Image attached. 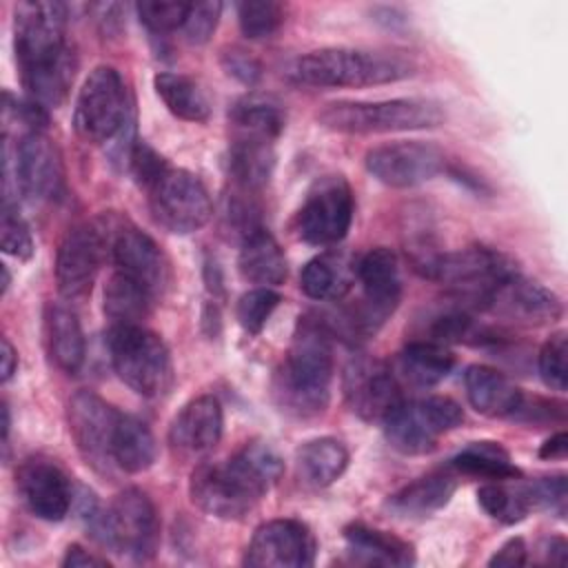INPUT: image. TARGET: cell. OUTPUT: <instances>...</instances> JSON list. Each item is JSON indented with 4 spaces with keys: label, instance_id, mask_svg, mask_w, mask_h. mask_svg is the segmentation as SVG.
<instances>
[{
    "label": "cell",
    "instance_id": "obj_28",
    "mask_svg": "<svg viewBox=\"0 0 568 568\" xmlns=\"http://www.w3.org/2000/svg\"><path fill=\"white\" fill-rule=\"evenodd\" d=\"M44 339L51 359L64 373H78L84 362V333L78 315L62 304H47L44 308Z\"/></svg>",
    "mask_w": 568,
    "mask_h": 568
},
{
    "label": "cell",
    "instance_id": "obj_39",
    "mask_svg": "<svg viewBox=\"0 0 568 568\" xmlns=\"http://www.w3.org/2000/svg\"><path fill=\"white\" fill-rule=\"evenodd\" d=\"M284 4L273 0H246L237 2L240 29L246 38L260 40L273 36L284 22Z\"/></svg>",
    "mask_w": 568,
    "mask_h": 568
},
{
    "label": "cell",
    "instance_id": "obj_37",
    "mask_svg": "<svg viewBox=\"0 0 568 568\" xmlns=\"http://www.w3.org/2000/svg\"><path fill=\"white\" fill-rule=\"evenodd\" d=\"M231 122L240 135H257L275 140L284 131L282 106L264 95H246L235 102L231 111Z\"/></svg>",
    "mask_w": 568,
    "mask_h": 568
},
{
    "label": "cell",
    "instance_id": "obj_3",
    "mask_svg": "<svg viewBox=\"0 0 568 568\" xmlns=\"http://www.w3.org/2000/svg\"><path fill=\"white\" fill-rule=\"evenodd\" d=\"M331 382V328L320 317H304L297 324L284 362L275 371V402L282 410L295 417L320 415L328 406Z\"/></svg>",
    "mask_w": 568,
    "mask_h": 568
},
{
    "label": "cell",
    "instance_id": "obj_38",
    "mask_svg": "<svg viewBox=\"0 0 568 568\" xmlns=\"http://www.w3.org/2000/svg\"><path fill=\"white\" fill-rule=\"evenodd\" d=\"M477 501L493 519L501 524H517L530 513L524 486L508 488L499 481H490L477 490Z\"/></svg>",
    "mask_w": 568,
    "mask_h": 568
},
{
    "label": "cell",
    "instance_id": "obj_52",
    "mask_svg": "<svg viewBox=\"0 0 568 568\" xmlns=\"http://www.w3.org/2000/svg\"><path fill=\"white\" fill-rule=\"evenodd\" d=\"M546 555H548V561L550 564H564L566 561V550H568V546H566V541L561 539V537H550L548 541H546Z\"/></svg>",
    "mask_w": 568,
    "mask_h": 568
},
{
    "label": "cell",
    "instance_id": "obj_51",
    "mask_svg": "<svg viewBox=\"0 0 568 568\" xmlns=\"http://www.w3.org/2000/svg\"><path fill=\"white\" fill-rule=\"evenodd\" d=\"M0 357H2V382H9L11 375L18 368V353H16V348L11 346V342L7 337H2V353H0Z\"/></svg>",
    "mask_w": 568,
    "mask_h": 568
},
{
    "label": "cell",
    "instance_id": "obj_40",
    "mask_svg": "<svg viewBox=\"0 0 568 568\" xmlns=\"http://www.w3.org/2000/svg\"><path fill=\"white\" fill-rule=\"evenodd\" d=\"M280 293H275L268 286H255L251 291H246L240 300H237V322L240 326L248 333V335H257L262 333V328L266 326L268 317L273 315V311L280 304Z\"/></svg>",
    "mask_w": 568,
    "mask_h": 568
},
{
    "label": "cell",
    "instance_id": "obj_53",
    "mask_svg": "<svg viewBox=\"0 0 568 568\" xmlns=\"http://www.w3.org/2000/svg\"><path fill=\"white\" fill-rule=\"evenodd\" d=\"M9 282H11V277H9V268L2 264V293H7Z\"/></svg>",
    "mask_w": 568,
    "mask_h": 568
},
{
    "label": "cell",
    "instance_id": "obj_19",
    "mask_svg": "<svg viewBox=\"0 0 568 568\" xmlns=\"http://www.w3.org/2000/svg\"><path fill=\"white\" fill-rule=\"evenodd\" d=\"M69 430L84 455L93 466H106L111 462V442L120 419V410L113 408L106 399H102L93 390H78L69 399Z\"/></svg>",
    "mask_w": 568,
    "mask_h": 568
},
{
    "label": "cell",
    "instance_id": "obj_29",
    "mask_svg": "<svg viewBox=\"0 0 568 568\" xmlns=\"http://www.w3.org/2000/svg\"><path fill=\"white\" fill-rule=\"evenodd\" d=\"M455 366L453 353L437 342L415 339L404 346L397 357L395 375L402 382H408L415 388H430L439 384Z\"/></svg>",
    "mask_w": 568,
    "mask_h": 568
},
{
    "label": "cell",
    "instance_id": "obj_16",
    "mask_svg": "<svg viewBox=\"0 0 568 568\" xmlns=\"http://www.w3.org/2000/svg\"><path fill=\"white\" fill-rule=\"evenodd\" d=\"M342 388L348 408L364 422L382 424L404 402L393 366L366 355H355L346 364Z\"/></svg>",
    "mask_w": 568,
    "mask_h": 568
},
{
    "label": "cell",
    "instance_id": "obj_50",
    "mask_svg": "<svg viewBox=\"0 0 568 568\" xmlns=\"http://www.w3.org/2000/svg\"><path fill=\"white\" fill-rule=\"evenodd\" d=\"M568 450V435L561 430L557 435H552L550 439H546L539 448V457L541 459H564Z\"/></svg>",
    "mask_w": 568,
    "mask_h": 568
},
{
    "label": "cell",
    "instance_id": "obj_21",
    "mask_svg": "<svg viewBox=\"0 0 568 568\" xmlns=\"http://www.w3.org/2000/svg\"><path fill=\"white\" fill-rule=\"evenodd\" d=\"M16 486L24 506L38 519L60 521L69 515L73 486L64 470L51 459H24L16 470Z\"/></svg>",
    "mask_w": 568,
    "mask_h": 568
},
{
    "label": "cell",
    "instance_id": "obj_36",
    "mask_svg": "<svg viewBox=\"0 0 568 568\" xmlns=\"http://www.w3.org/2000/svg\"><path fill=\"white\" fill-rule=\"evenodd\" d=\"M153 300L144 286L115 271L104 286V315L111 320V326L142 324Z\"/></svg>",
    "mask_w": 568,
    "mask_h": 568
},
{
    "label": "cell",
    "instance_id": "obj_7",
    "mask_svg": "<svg viewBox=\"0 0 568 568\" xmlns=\"http://www.w3.org/2000/svg\"><path fill=\"white\" fill-rule=\"evenodd\" d=\"M89 524L104 546L133 561H146L160 544V517L146 493L126 488L104 510H89Z\"/></svg>",
    "mask_w": 568,
    "mask_h": 568
},
{
    "label": "cell",
    "instance_id": "obj_44",
    "mask_svg": "<svg viewBox=\"0 0 568 568\" xmlns=\"http://www.w3.org/2000/svg\"><path fill=\"white\" fill-rule=\"evenodd\" d=\"M530 510L532 508H541V510H550L557 517L566 515V477L557 475V477H541L535 479L532 484L524 486Z\"/></svg>",
    "mask_w": 568,
    "mask_h": 568
},
{
    "label": "cell",
    "instance_id": "obj_47",
    "mask_svg": "<svg viewBox=\"0 0 568 568\" xmlns=\"http://www.w3.org/2000/svg\"><path fill=\"white\" fill-rule=\"evenodd\" d=\"M222 67L229 75L240 80L242 84H257L262 78V64L242 49H229L222 53Z\"/></svg>",
    "mask_w": 568,
    "mask_h": 568
},
{
    "label": "cell",
    "instance_id": "obj_10",
    "mask_svg": "<svg viewBox=\"0 0 568 568\" xmlns=\"http://www.w3.org/2000/svg\"><path fill=\"white\" fill-rule=\"evenodd\" d=\"M126 118L129 102L122 75L109 64L95 67L87 75L75 100V133L93 144L111 142L126 126Z\"/></svg>",
    "mask_w": 568,
    "mask_h": 568
},
{
    "label": "cell",
    "instance_id": "obj_48",
    "mask_svg": "<svg viewBox=\"0 0 568 568\" xmlns=\"http://www.w3.org/2000/svg\"><path fill=\"white\" fill-rule=\"evenodd\" d=\"M528 548L521 537H513L506 544H501L495 555L488 559V566H499V568H515L524 566L528 561Z\"/></svg>",
    "mask_w": 568,
    "mask_h": 568
},
{
    "label": "cell",
    "instance_id": "obj_13",
    "mask_svg": "<svg viewBox=\"0 0 568 568\" xmlns=\"http://www.w3.org/2000/svg\"><path fill=\"white\" fill-rule=\"evenodd\" d=\"M11 180L31 200L49 202L60 197L64 186L62 158L44 131L20 135L13 151L11 140L4 138V191Z\"/></svg>",
    "mask_w": 568,
    "mask_h": 568
},
{
    "label": "cell",
    "instance_id": "obj_46",
    "mask_svg": "<svg viewBox=\"0 0 568 568\" xmlns=\"http://www.w3.org/2000/svg\"><path fill=\"white\" fill-rule=\"evenodd\" d=\"M126 164H129V171L135 178V182L144 189H149L169 169L166 160L153 146H149L142 140H135L131 144L129 155H126Z\"/></svg>",
    "mask_w": 568,
    "mask_h": 568
},
{
    "label": "cell",
    "instance_id": "obj_15",
    "mask_svg": "<svg viewBox=\"0 0 568 568\" xmlns=\"http://www.w3.org/2000/svg\"><path fill=\"white\" fill-rule=\"evenodd\" d=\"M109 237L111 233L95 222L73 224L62 235L55 253V282L62 297L80 300L91 291L109 251Z\"/></svg>",
    "mask_w": 568,
    "mask_h": 568
},
{
    "label": "cell",
    "instance_id": "obj_1",
    "mask_svg": "<svg viewBox=\"0 0 568 568\" xmlns=\"http://www.w3.org/2000/svg\"><path fill=\"white\" fill-rule=\"evenodd\" d=\"M64 2H18L13 11V49L29 100L44 109L60 106L75 78L78 60L67 42Z\"/></svg>",
    "mask_w": 568,
    "mask_h": 568
},
{
    "label": "cell",
    "instance_id": "obj_41",
    "mask_svg": "<svg viewBox=\"0 0 568 568\" xmlns=\"http://www.w3.org/2000/svg\"><path fill=\"white\" fill-rule=\"evenodd\" d=\"M566 355H568L566 331H557L544 342V346L539 351V357H537L539 375H541L544 384L552 390H559V393H564L566 384H568Z\"/></svg>",
    "mask_w": 568,
    "mask_h": 568
},
{
    "label": "cell",
    "instance_id": "obj_14",
    "mask_svg": "<svg viewBox=\"0 0 568 568\" xmlns=\"http://www.w3.org/2000/svg\"><path fill=\"white\" fill-rule=\"evenodd\" d=\"M353 189L344 175H322L306 191L297 211V233L315 246H333L351 229Z\"/></svg>",
    "mask_w": 568,
    "mask_h": 568
},
{
    "label": "cell",
    "instance_id": "obj_45",
    "mask_svg": "<svg viewBox=\"0 0 568 568\" xmlns=\"http://www.w3.org/2000/svg\"><path fill=\"white\" fill-rule=\"evenodd\" d=\"M222 16V2L209 0V2H191L186 20L182 24L184 36L191 44H204L217 29Z\"/></svg>",
    "mask_w": 568,
    "mask_h": 568
},
{
    "label": "cell",
    "instance_id": "obj_33",
    "mask_svg": "<svg viewBox=\"0 0 568 568\" xmlns=\"http://www.w3.org/2000/svg\"><path fill=\"white\" fill-rule=\"evenodd\" d=\"M155 93L164 106L180 120L186 122H206L211 115V102L204 89L184 73L162 71L153 78Z\"/></svg>",
    "mask_w": 568,
    "mask_h": 568
},
{
    "label": "cell",
    "instance_id": "obj_22",
    "mask_svg": "<svg viewBox=\"0 0 568 568\" xmlns=\"http://www.w3.org/2000/svg\"><path fill=\"white\" fill-rule=\"evenodd\" d=\"M484 306L506 320L526 326L552 324L564 313L561 300L552 291H548L539 282L521 277L519 273L504 282L499 288H495Z\"/></svg>",
    "mask_w": 568,
    "mask_h": 568
},
{
    "label": "cell",
    "instance_id": "obj_20",
    "mask_svg": "<svg viewBox=\"0 0 568 568\" xmlns=\"http://www.w3.org/2000/svg\"><path fill=\"white\" fill-rule=\"evenodd\" d=\"M115 271L144 286L153 297L169 284V262L155 240L133 224L118 226L109 237Z\"/></svg>",
    "mask_w": 568,
    "mask_h": 568
},
{
    "label": "cell",
    "instance_id": "obj_5",
    "mask_svg": "<svg viewBox=\"0 0 568 568\" xmlns=\"http://www.w3.org/2000/svg\"><path fill=\"white\" fill-rule=\"evenodd\" d=\"M446 120L444 109L426 98H395L377 102L339 100L317 113V122L337 133H395L435 129Z\"/></svg>",
    "mask_w": 568,
    "mask_h": 568
},
{
    "label": "cell",
    "instance_id": "obj_8",
    "mask_svg": "<svg viewBox=\"0 0 568 568\" xmlns=\"http://www.w3.org/2000/svg\"><path fill=\"white\" fill-rule=\"evenodd\" d=\"M355 275L362 284V300L339 320V331L351 339L375 335L402 297L399 262L386 246L371 248L357 262Z\"/></svg>",
    "mask_w": 568,
    "mask_h": 568
},
{
    "label": "cell",
    "instance_id": "obj_4",
    "mask_svg": "<svg viewBox=\"0 0 568 568\" xmlns=\"http://www.w3.org/2000/svg\"><path fill=\"white\" fill-rule=\"evenodd\" d=\"M415 73L410 58L390 51H368L351 47H326L300 55L288 78L295 84L313 89H339V87H373L388 84Z\"/></svg>",
    "mask_w": 568,
    "mask_h": 568
},
{
    "label": "cell",
    "instance_id": "obj_9",
    "mask_svg": "<svg viewBox=\"0 0 568 568\" xmlns=\"http://www.w3.org/2000/svg\"><path fill=\"white\" fill-rule=\"evenodd\" d=\"M517 273L515 262L506 253L488 246H466L439 253L426 277L450 286L459 300L484 306L490 293Z\"/></svg>",
    "mask_w": 568,
    "mask_h": 568
},
{
    "label": "cell",
    "instance_id": "obj_25",
    "mask_svg": "<svg viewBox=\"0 0 568 568\" xmlns=\"http://www.w3.org/2000/svg\"><path fill=\"white\" fill-rule=\"evenodd\" d=\"M457 488V473L448 468L430 470L388 497L386 506L397 517H428L444 508Z\"/></svg>",
    "mask_w": 568,
    "mask_h": 568
},
{
    "label": "cell",
    "instance_id": "obj_26",
    "mask_svg": "<svg viewBox=\"0 0 568 568\" xmlns=\"http://www.w3.org/2000/svg\"><path fill=\"white\" fill-rule=\"evenodd\" d=\"M237 268L246 282L268 288L282 284L288 271L282 246L264 226H257L242 237Z\"/></svg>",
    "mask_w": 568,
    "mask_h": 568
},
{
    "label": "cell",
    "instance_id": "obj_34",
    "mask_svg": "<svg viewBox=\"0 0 568 568\" xmlns=\"http://www.w3.org/2000/svg\"><path fill=\"white\" fill-rule=\"evenodd\" d=\"M353 282V271L348 262L335 253H324L313 257L300 273V288L304 295L317 302L342 300Z\"/></svg>",
    "mask_w": 568,
    "mask_h": 568
},
{
    "label": "cell",
    "instance_id": "obj_24",
    "mask_svg": "<svg viewBox=\"0 0 568 568\" xmlns=\"http://www.w3.org/2000/svg\"><path fill=\"white\" fill-rule=\"evenodd\" d=\"M464 386L470 406L486 417H515L524 402V393L493 366H468Z\"/></svg>",
    "mask_w": 568,
    "mask_h": 568
},
{
    "label": "cell",
    "instance_id": "obj_17",
    "mask_svg": "<svg viewBox=\"0 0 568 568\" xmlns=\"http://www.w3.org/2000/svg\"><path fill=\"white\" fill-rule=\"evenodd\" d=\"M439 146L419 140H397L366 153V171L386 186L410 189L433 180L444 169Z\"/></svg>",
    "mask_w": 568,
    "mask_h": 568
},
{
    "label": "cell",
    "instance_id": "obj_12",
    "mask_svg": "<svg viewBox=\"0 0 568 568\" xmlns=\"http://www.w3.org/2000/svg\"><path fill=\"white\" fill-rule=\"evenodd\" d=\"M149 209L164 231L189 235L200 231L213 215L206 186L186 169H166L149 189Z\"/></svg>",
    "mask_w": 568,
    "mask_h": 568
},
{
    "label": "cell",
    "instance_id": "obj_31",
    "mask_svg": "<svg viewBox=\"0 0 568 568\" xmlns=\"http://www.w3.org/2000/svg\"><path fill=\"white\" fill-rule=\"evenodd\" d=\"M275 166L273 140L235 133L229 149V171L242 191H257L268 184Z\"/></svg>",
    "mask_w": 568,
    "mask_h": 568
},
{
    "label": "cell",
    "instance_id": "obj_42",
    "mask_svg": "<svg viewBox=\"0 0 568 568\" xmlns=\"http://www.w3.org/2000/svg\"><path fill=\"white\" fill-rule=\"evenodd\" d=\"M191 2L178 0H142L135 4V11L142 24L153 33H166L184 24Z\"/></svg>",
    "mask_w": 568,
    "mask_h": 568
},
{
    "label": "cell",
    "instance_id": "obj_32",
    "mask_svg": "<svg viewBox=\"0 0 568 568\" xmlns=\"http://www.w3.org/2000/svg\"><path fill=\"white\" fill-rule=\"evenodd\" d=\"M155 437L151 428L133 417V415H120L113 442H111V462L124 473H144L155 462Z\"/></svg>",
    "mask_w": 568,
    "mask_h": 568
},
{
    "label": "cell",
    "instance_id": "obj_30",
    "mask_svg": "<svg viewBox=\"0 0 568 568\" xmlns=\"http://www.w3.org/2000/svg\"><path fill=\"white\" fill-rule=\"evenodd\" d=\"M348 466V450L335 437H315L295 450V468L302 484L326 488L342 477Z\"/></svg>",
    "mask_w": 568,
    "mask_h": 568
},
{
    "label": "cell",
    "instance_id": "obj_27",
    "mask_svg": "<svg viewBox=\"0 0 568 568\" xmlns=\"http://www.w3.org/2000/svg\"><path fill=\"white\" fill-rule=\"evenodd\" d=\"M344 539L355 561L366 566L404 568L415 561L413 546L386 530H377L364 524H351L344 528Z\"/></svg>",
    "mask_w": 568,
    "mask_h": 568
},
{
    "label": "cell",
    "instance_id": "obj_11",
    "mask_svg": "<svg viewBox=\"0 0 568 568\" xmlns=\"http://www.w3.org/2000/svg\"><path fill=\"white\" fill-rule=\"evenodd\" d=\"M464 422V410L450 397L433 395L417 402H402L382 422L388 444L404 455H426L437 439Z\"/></svg>",
    "mask_w": 568,
    "mask_h": 568
},
{
    "label": "cell",
    "instance_id": "obj_43",
    "mask_svg": "<svg viewBox=\"0 0 568 568\" xmlns=\"http://www.w3.org/2000/svg\"><path fill=\"white\" fill-rule=\"evenodd\" d=\"M0 240L2 251L18 260H29L33 255V237L27 222L20 217L13 204H2V222H0Z\"/></svg>",
    "mask_w": 568,
    "mask_h": 568
},
{
    "label": "cell",
    "instance_id": "obj_49",
    "mask_svg": "<svg viewBox=\"0 0 568 568\" xmlns=\"http://www.w3.org/2000/svg\"><path fill=\"white\" fill-rule=\"evenodd\" d=\"M62 566L64 568H87V566H109V561L104 557L91 555L87 552L82 546L71 544L62 557Z\"/></svg>",
    "mask_w": 568,
    "mask_h": 568
},
{
    "label": "cell",
    "instance_id": "obj_2",
    "mask_svg": "<svg viewBox=\"0 0 568 568\" xmlns=\"http://www.w3.org/2000/svg\"><path fill=\"white\" fill-rule=\"evenodd\" d=\"M282 457L264 442H246L224 462H206L193 468L189 479L191 501L217 517L242 519L280 481Z\"/></svg>",
    "mask_w": 568,
    "mask_h": 568
},
{
    "label": "cell",
    "instance_id": "obj_23",
    "mask_svg": "<svg viewBox=\"0 0 568 568\" xmlns=\"http://www.w3.org/2000/svg\"><path fill=\"white\" fill-rule=\"evenodd\" d=\"M224 415L213 395H200L182 406L169 428L171 446L182 455H204L222 437Z\"/></svg>",
    "mask_w": 568,
    "mask_h": 568
},
{
    "label": "cell",
    "instance_id": "obj_35",
    "mask_svg": "<svg viewBox=\"0 0 568 568\" xmlns=\"http://www.w3.org/2000/svg\"><path fill=\"white\" fill-rule=\"evenodd\" d=\"M448 466L455 473L493 481L521 477V470L513 464L508 450L501 448L497 442H473L464 450H459Z\"/></svg>",
    "mask_w": 568,
    "mask_h": 568
},
{
    "label": "cell",
    "instance_id": "obj_6",
    "mask_svg": "<svg viewBox=\"0 0 568 568\" xmlns=\"http://www.w3.org/2000/svg\"><path fill=\"white\" fill-rule=\"evenodd\" d=\"M111 366L142 397H160L173 384V362L166 344L142 324L111 326L106 335Z\"/></svg>",
    "mask_w": 568,
    "mask_h": 568
},
{
    "label": "cell",
    "instance_id": "obj_18",
    "mask_svg": "<svg viewBox=\"0 0 568 568\" xmlns=\"http://www.w3.org/2000/svg\"><path fill=\"white\" fill-rule=\"evenodd\" d=\"M315 537L304 521L271 519L253 532L244 564L255 568H306L315 564Z\"/></svg>",
    "mask_w": 568,
    "mask_h": 568
}]
</instances>
